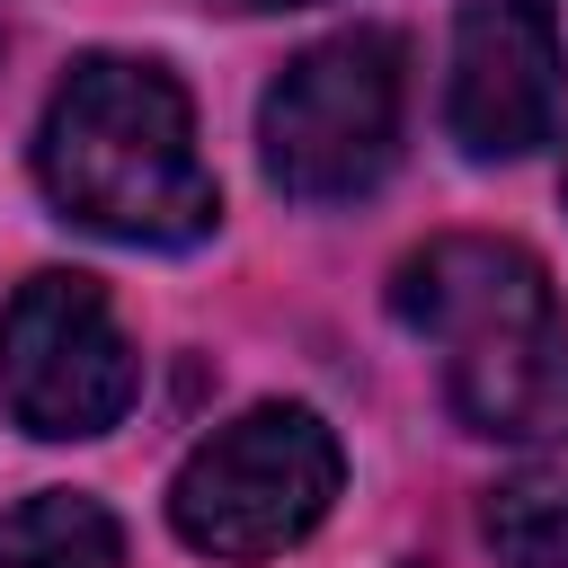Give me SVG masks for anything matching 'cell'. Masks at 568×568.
Returning <instances> with one entry per match:
<instances>
[{
  "instance_id": "cell-1",
  "label": "cell",
  "mask_w": 568,
  "mask_h": 568,
  "mask_svg": "<svg viewBox=\"0 0 568 568\" xmlns=\"http://www.w3.org/2000/svg\"><path fill=\"white\" fill-rule=\"evenodd\" d=\"M36 186L62 222L124 248H195L222 222L186 80L151 53H80L53 80L36 124Z\"/></svg>"
},
{
  "instance_id": "cell-2",
  "label": "cell",
  "mask_w": 568,
  "mask_h": 568,
  "mask_svg": "<svg viewBox=\"0 0 568 568\" xmlns=\"http://www.w3.org/2000/svg\"><path fill=\"white\" fill-rule=\"evenodd\" d=\"M390 320L435 355L444 399L470 435H568V311L532 248L488 231H435L390 266Z\"/></svg>"
},
{
  "instance_id": "cell-3",
  "label": "cell",
  "mask_w": 568,
  "mask_h": 568,
  "mask_svg": "<svg viewBox=\"0 0 568 568\" xmlns=\"http://www.w3.org/2000/svg\"><path fill=\"white\" fill-rule=\"evenodd\" d=\"M337 488H346V453H337L328 417L302 408V399H257L178 462L169 532L195 559L257 568V559L293 550L337 506Z\"/></svg>"
},
{
  "instance_id": "cell-4",
  "label": "cell",
  "mask_w": 568,
  "mask_h": 568,
  "mask_svg": "<svg viewBox=\"0 0 568 568\" xmlns=\"http://www.w3.org/2000/svg\"><path fill=\"white\" fill-rule=\"evenodd\" d=\"M408 53L390 27H346L302 44L257 98V169L293 204H355L399 160Z\"/></svg>"
},
{
  "instance_id": "cell-5",
  "label": "cell",
  "mask_w": 568,
  "mask_h": 568,
  "mask_svg": "<svg viewBox=\"0 0 568 568\" xmlns=\"http://www.w3.org/2000/svg\"><path fill=\"white\" fill-rule=\"evenodd\" d=\"M142 390V355L106 302L98 275L44 266L9 293L0 311V408L36 444H80L106 435Z\"/></svg>"
},
{
  "instance_id": "cell-6",
  "label": "cell",
  "mask_w": 568,
  "mask_h": 568,
  "mask_svg": "<svg viewBox=\"0 0 568 568\" xmlns=\"http://www.w3.org/2000/svg\"><path fill=\"white\" fill-rule=\"evenodd\" d=\"M568 89L559 0H462L453 9V80H444V133L462 160H524L550 142Z\"/></svg>"
},
{
  "instance_id": "cell-7",
  "label": "cell",
  "mask_w": 568,
  "mask_h": 568,
  "mask_svg": "<svg viewBox=\"0 0 568 568\" xmlns=\"http://www.w3.org/2000/svg\"><path fill=\"white\" fill-rule=\"evenodd\" d=\"M0 568H124V524L89 488H36L0 515Z\"/></svg>"
},
{
  "instance_id": "cell-8",
  "label": "cell",
  "mask_w": 568,
  "mask_h": 568,
  "mask_svg": "<svg viewBox=\"0 0 568 568\" xmlns=\"http://www.w3.org/2000/svg\"><path fill=\"white\" fill-rule=\"evenodd\" d=\"M497 568H568V470H532L506 479L479 515Z\"/></svg>"
},
{
  "instance_id": "cell-9",
  "label": "cell",
  "mask_w": 568,
  "mask_h": 568,
  "mask_svg": "<svg viewBox=\"0 0 568 568\" xmlns=\"http://www.w3.org/2000/svg\"><path fill=\"white\" fill-rule=\"evenodd\" d=\"M204 9H231V18H266V9H320V0H204Z\"/></svg>"
},
{
  "instance_id": "cell-10",
  "label": "cell",
  "mask_w": 568,
  "mask_h": 568,
  "mask_svg": "<svg viewBox=\"0 0 568 568\" xmlns=\"http://www.w3.org/2000/svg\"><path fill=\"white\" fill-rule=\"evenodd\" d=\"M559 195H568V169H559Z\"/></svg>"
}]
</instances>
